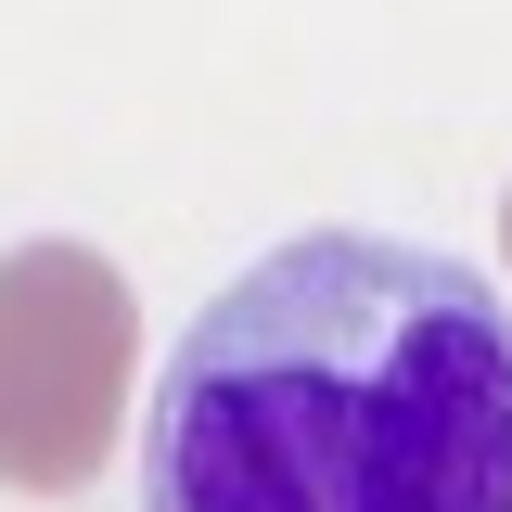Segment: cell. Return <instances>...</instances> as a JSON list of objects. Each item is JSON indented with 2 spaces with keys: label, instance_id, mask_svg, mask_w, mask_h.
Masks as SVG:
<instances>
[{
  "label": "cell",
  "instance_id": "1",
  "mask_svg": "<svg viewBox=\"0 0 512 512\" xmlns=\"http://www.w3.org/2000/svg\"><path fill=\"white\" fill-rule=\"evenodd\" d=\"M141 512H512V308L474 256L295 231L154 372Z\"/></svg>",
  "mask_w": 512,
  "mask_h": 512
},
{
  "label": "cell",
  "instance_id": "2",
  "mask_svg": "<svg viewBox=\"0 0 512 512\" xmlns=\"http://www.w3.org/2000/svg\"><path fill=\"white\" fill-rule=\"evenodd\" d=\"M128 384H141V308H128L116 256L39 244L0 256V487L13 500H77L116 461Z\"/></svg>",
  "mask_w": 512,
  "mask_h": 512
},
{
  "label": "cell",
  "instance_id": "3",
  "mask_svg": "<svg viewBox=\"0 0 512 512\" xmlns=\"http://www.w3.org/2000/svg\"><path fill=\"white\" fill-rule=\"evenodd\" d=\"M500 256H512V192H500Z\"/></svg>",
  "mask_w": 512,
  "mask_h": 512
}]
</instances>
